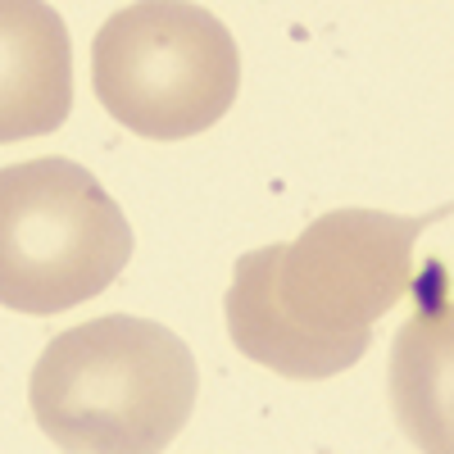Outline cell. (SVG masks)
I'll return each mask as SVG.
<instances>
[{
  "mask_svg": "<svg viewBox=\"0 0 454 454\" xmlns=\"http://www.w3.org/2000/svg\"><path fill=\"white\" fill-rule=\"evenodd\" d=\"M445 218L332 209L286 246H263L237 259L223 314L232 346L278 377L318 382L355 368L377 318L413 291L419 237Z\"/></svg>",
  "mask_w": 454,
  "mask_h": 454,
  "instance_id": "6da1fadb",
  "label": "cell"
},
{
  "mask_svg": "<svg viewBox=\"0 0 454 454\" xmlns=\"http://www.w3.org/2000/svg\"><path fill=\"white\" fill-rule=\"evenodd\" d=\"M27 391L64 454H164L196 409L200 372L164 323L105 314L51 336Z\"/></svg>",
  "mask_w": 454,
  "mask_h": 454,
  "instance_id": "7a4b0ae2",
  "label": "cell"
},
{
  "mask_svg": "<svg viewBox=\"0 0 454 454\" xmlns=\"http://www.w3.org/2000/svg\"><path fill=\"white\" fill-rule=\"evenodd\" d=\"M132 227L100 177L64 155L0 168V305L64 314L119 282Z\"/></svg>",
  "mask_w": 454,
  "mask_h": 454,
  "instance_id": "3957f363",
  "label": "cell"
},
{
  "mask_svg": "<svg viewBox=\"0 0 454 454\" xmlns=\"http://www.w3.org/2000/svg\"><path fill=\"white\" fill-rule=\"evenodd\" d=\"M91 82L114 123L150 141H182L232 109L241 51L218 14L145 0L114 10L96 32Z\"/></svg>",
  "mask_w": 454,
  "mask_h": 454,
  "instance_id": "277c9868",
  "label": "cell"
},
{
  "mask_svg": "<svg viewBox=\"0 0 454 454\" xmlns=\"http://www.w3.org/2000/svg\"><path fill=\"white\" fill-rule=\"evenodd\" d=\"M73 109V42L51 5L0 0V145L55 132Z\"/></svg>",
  "mask_w": 454,
  "mask_h": 454,
  "instance_id": "5b68a950",
  "label": "cell"
},
{
  "mask_svg": "<svg viewBox=\"0 0 454 454\" xmlns=\"http://www.w3.org/2000/svg\"><path fill=\"white\" fill-rule=\"evenodd\" d=\"M409 295H419L409 327L395 340L391 391L404 432L427 454H450V286L445 263L423 269Z\"/></svg>",
  "mask_w": 454,
  "mask_h": 454,
  "instance_id": "8992f818",
  "label": "cell"
}]
</instances>
